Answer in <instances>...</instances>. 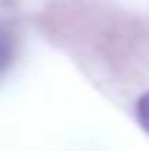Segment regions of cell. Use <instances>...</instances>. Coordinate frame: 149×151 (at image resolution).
Listing matches in <instances>:
<instances>
[{"instance_id":"6da1fadb","label":"cell","mask_w":149,"mask_h":151,"mask_svg":"<svg viewBox=\"0 0 149 151\" xmlns=\"http://www.w3.org/2000/svg\"><path fill=\"white\" fill-rule=\"evenodd\" d=\"M11 56H14V39L6 28H0V73L11 65Z\"/></svg>"},{"instance_id":"7a4b0ae2","label":"cell","mask_w":149,"mask_h":151,"mask_svg":"<svg viewBox=\"0 0 149 151\" xmlns=\"http://www.w3.org/2000/svg\"><path fill=\"white\" fill-rule=\"evenodd\" d=\"M138 120H141V126H144L146 134H149V92L138 101Z\"/></svg>"}]
</instances>
